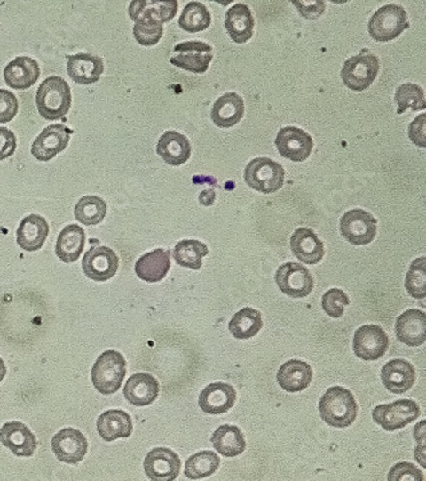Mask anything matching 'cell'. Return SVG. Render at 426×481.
Wrapping results in <instances>:
<instances>
[{"mask_svg":"<svg viewBox=\"0 0 426 481\" xmlns=\"http://www.w3.org/2000/svg\"><path fill=\"white\" fill-rule=\"evenodd\" d=\"M275 283L283 294L296 300L307 297L314 289V279L309 269L295 262L284 263L278 269Z\"/></svg>","mask_w":426,"mask_h":481,"instance_id":"cell-10","label":"cell"},{"mask_svg":"<svg viewBox=\"0 0 426 481\" xmlns=\"http://www.w3.org/2000/svg\"><path fill=\"white\" fill-rule=\"evenodd\" d=\"M164 34L163 23L141 20L133 26V36L142 46H153L159 43Z\"/></svg>","mask_w":426,"mask_h":481,"instance_id":"cell-42","label":"cell"},{"mask_svg":"<svg viewBox=\"0 0 426 481\" xmlns=\"http://www.w3.org/2000/svg\"><path fill=\"white\" fill-rule=\"evenodd\" d=\"M275 147L282 157L298 164L310 157L314 148V140L304 130L295 126H287L278 132Z\"/></svg>","mask_w":426,"mask_h":481,"instance_id":"cell-14","label":"cell"},{"mask_svg":"<svg viewBox=\"0 0 426 481\" xmlns=\"http://www.w3.org/2000/svg\"><path fill=\"white\" fill-rule=\"evenodd\" d=\"M16 135L7 127H0V161L12 157L16 152Z\"/></svg>","mask_w":426,"mask_h":481,"instance_id":"cell-47","label":"cell"},{"mask_svg":"<svg viewBox=\"0 0 426 481\" xmlns=\"http://www.w3.org/2000/svg\"><path fill=\"white\" fill-rule=\"evenodd\" d=\"M286 171L266 157L252 159L245 168V181L251 189L263 194L275 193L283 187Z\"/></svg>","mask_w":426,"mask_h":481,"instance_id":"cell-6","label":"cell"},{"mask_svg":"<svg viewBox=\"0 0 426 481\" xmlns=\"http://www.w3.org/2000/svg\"><path fill=\"white\" fill-rule=\"evenodd\" d=\"M210 23V12L200 2L188 3L178 20L179 28L193 34L207 30Z\"/></svg>","mask_w":426,"mask_h":481,"instance_id":"cell-39","label":"cell"},{"mask_svg":"<svg viewBox=\"0 0 426 481\" xmlns=\"http://www.w3.org/2000/svg\"><path fill=\"white\" fill-rule=\"evenodd\" d=\"M85 240V231L81 226H66L58 236L55 254L65 263L76 262L83 254Z\"/></svg>","mask_w":426,"mask_h":481,"instance_id":"cell-33","label":"cell"},{"mask_svg":"<svg viewBox=\"0 0 426 481\" xmlns=\"http://www.w3.org/2000/svg\"><path fill=\"white\" fill-rule=\"evenodd\" d=\"M350 298L341 289H329L321 298L324 312L332 318H341L344 314V307L349 306Z\"/></svg>","mask_w":426,"mask_h":481,"instance_id":"cell-43","label":"cell"},{"mask_svg":"<svg viewBox=\"0 0 426 481\" xmlns=\"http://www.w3.org/2000/svg\"><path fill=\"white\" fill-rule=\"evenodd\" d=\"M72 132H74L65 124H51V126L45 127L42 134L35 139L31 153L37 161H51L68 147Z\"/></svg>","mask_w":426,"mask_h":481,"instance_id":"cell-15","label":"cell"},{"mask_svg":"<svg viewBox=\"0 0 426 481\" xmlns=\"http://www.w3.org/2000/svg\"><path fill=\"white\" fill-rule=\"evenodd\" d=\"M49 236V225L40 214H30L20 222L17 228V245L23 251H39L45 245Z\"/></svg>","mask_w":426,"mask_h":481,"instance_id":"cell-28","label":"cell"},{"mask_svg":"<svg viewBox=\"0 0 426 481\" xmlns=\"http://www.w3.org/2000/svg\"><path fill=\"white\" fill-rule=\"evenodd\" d=\"M5 84L14 90H28L35 85L40 77V66L30 57H17L5 66Z\"/></svg>","mask_w":426,"mask_h":481,"instance_id":"cell-23","label":"cell"},{"mask_svg":"<svg viewBox=\"0 0 426 481\" xmlns=\"http://www.w3.org/2000/svg\"><path fill=\"white\" fill-rule=\"evenodd\" d=\"M341 236L352 245H367L378 233V220L364 210H351L339 221Z\"/></svg>","mask_w":426,"mask_h":481,"instance_id":"cell-7","label":"cell"},{"mask_svg":"<svg viewBox=\"0 0 426 481\" xmlns=\"http://www.w3.org/2000/svg\"><path fill=\"white\" fill-rule=\"evenodd\" d=\"M381 62L379 58L372 53H364L353 56L344 62L341 71L342 81L352 92H364L373 85L378 77Z\"/></svg>","mask_w":426,"mask_h":481,"instance_id":"cell-5","label":"cell"},{"mask_svg":"<svg viewBox=\"0 0 426 481\" xmlns=\"http://www.w3.org/2000/svg\"><path fill=\"white\" fill-rule=\"evenodd\" d=\"M228 329H230L231 334L239 341H248V339L254 338L263 329L262 314L250 307L240 309L232 317Z\"/></svg>","mask_w":426,"mask_h":481,"instance_id":"cell-35","label":"cell"},{"mask_svg":"<svg viewBox=\"0 0 426 481\" xmlns=\"http://www.w3.org/2000/svg\"><path fill=\"white\" fill-rule=\"evenodd\" d=\"M352 347L362 361H378L387 353L390 338L378 325H364L356 330Z\"/></svg>","mask_w":426,"mask_h":481,"instance_id":"cell-9","label":"cell"},{"mask_svg":"<svg viewBox=\"0 0 426 481\" xmlns=\"http://www.w3.org/2000/svg\"><path fill=\"white\" fill-rule=\"evenodd\" d=\"M396 334L408 347H420L426 341V315L422 309H408L396 321Z\"/></svg>","mask_w":426,"mask_h":481,"instance_id":"cell-21","label":"cell"},{"mask_svg":"<svg viewBox=\"0 0 426 481\" xmlns=\"http://www.w3.org/2000/svg\"><path fill=\"white\" fill-rule=\"evenodd\" d=\"M156 153L170 166H182L191 157V144L186 136L167 132L159 139Z\"/></svg>","mask_w":426,"mask_h":481,"instance_id":"cell-31","label":"cell"},{"mask_svg":"<svg viewBox=\"0 0 426 481\" xmlns=\"http://www.w3.org/2000/svg\"><path fill=\"white\" fill-rule=\"evenodd\" d=\"M72 106V92L67 81L51 76L43 81L36 92V107L44 120L57 121L65 117Z\"/></svg>","mask_w":426,"mask_h":481,"instance_id":"cell-2","label":"cell"},{"mask_svg":"<svg viewBox=\"0 0 426 481\" xmlns=\"http://www.w3.org/2000/svg\"><path fill=\"white\" fill-rule=\"evenodd\" d=\"M176 57L170 58V63L176 68L193 74H204L213 60V48L207 43H181L175 48Z\"/></svg>","mask_w":426,"mask_h":481,"instance_id":"cell-16","label":"cell"},{"mask_svg":"<svg viewBox=\"0 0 426 481\" xmlns=\"http://www.w3.org/2000/svg\"><path fill=\"white\" fill-rule=\"evenodd\" d=\"M118 268H120V258L108 246H92L83 256V274L90 280L99 281V283L108 281L117 274Z\"/></svg>","mask_w":426,"mask_h":481,"instance_id":"cell-11","label":"cell"},{"mask_svg":"<svg viewBox=\"0 0 426 481\" xmlns=\"http://www.w3.org/2000/svg\"><path fill=\"white\" fill-rule=\"evenodd\" d=\"M410 28L407 13L401 5L388 4L379 8L370 19V36L378 43H388L401 36Z\"/></svg>","mask_w":426,"mask_h":481,"instance_id":"cell-4","label":"cell"},{"mask_svg":"<svg viewBox=\"0 0 426 481\" xmlns=\"http://www.w3.org/2000/svg\"><path fill=\"white\" fill-rule=\"evenodd\" d=\"M220 466V459L213 451H201L193 454L186 461L185 475L190 480H201L216 474Z\"/></svg>","mask_w":426,"mask_h":481,"instance_id":"cell-37","label":"cell"},{"mask_svg":"<svg viewBox=\"0 0 426 481\" xmlns=\"http://www.w3.org/2000/svg\"><path fill=\"white\" fill-rule=\"evenodd\" d=\"M178 2L176 0H133L130 3L129 14L132 21L149 20L161 23L175 19Z\"/></svg>","mask_w":426,"mask_h":481,"instance_id":"cell-18","label":"cell"},{"mask_svg":"<svg viewBox=\"0 0 426 481\" xmlns=\"http://www.w3.org/2000/svg\"><path fill=\"white\" fill-rule=\"evenodd\" d=\"M383 385L393 394H404L414 387L416 381L415 367L406 359H392L382 369Z\"/></svg>","mask_w":426,"mask_h":481,"instance_id":"cell-19","label":"cell"},{"mask_svg":"<svg viewBox=\"0 0 426 481\" xmlns=\"http://www.w3.org/2000/svg\"><path fill=\"white\" fill-rule=\"evenodd\" d=\"M208 254V246L193 239L182 240L173 249L176 262L182 268L195 269V271L201 269L202 258Z\"/></svg>","mask_w":426,"mask_h":481,"instance_id":"cell-36","label":"cell"},{"mask_svg":"<svg viewBox=\"0 0 426 481\" xmlns=\"http://www.w3.org/2000/svg\"><path fill=\"white\" fill-rule=\"evenodd\" d=\"M68 76L80 85L98 83L104 72V60L90 53H78L68 57L67 62Z\"/></svg>","mask_w":426,"mask_h":481,"instance_id":"cell-24","label":"cell"},{"mask_svg":"<svg viewBox=\"0 0 426 481\" xmlns=\"http://www.w3.org/2000/svg\"><path fill=\"white\" fill-rule=\"evenodd\" d=\"M75 217L78 222L86 226L100 224L106 216V203L100 196H86L77 202Z\"/></svg>","mask_w":426,"mask_h":481,"instance_id":"cell-38","label":"cell"},{"mask_svg":"<svg viewBox=\"0 0 426 481\" xmlns=\"http://www.w3.org/2000/svg\"><path fill=\"white\" fill-rule=\"evenodd\" d=\"M88 439L74 428H66L51 439V449L60 462L77 465L88 453Z\"/></svg>","mask_w":426,"mask_h":481,"instance_id":"cell-13","label":"cell"},{"mask_svg":"<svg viewBox=\"0 0 426 481\" xmlns=\"http://www.w3.org/2000/svg\"><path fill=\"white\" fill-rule=\"evenodd\" d=\"M394 101L398 106V109H397L398 115H402L408 108L413 111H424L426 107L424 89L416 84H404L396 90Z\"/></svg>","mask_w":426,"mask_h":481,"instance_id":"cell-40","label":"cell"},{"mask_svg":"<svg viewBox=\"0 0 426 481\" xmlns=\"http://www.w3.org/2000/svg\"><path fill=\"white\" fill-rule=\"evenodd\" d=\"M425 118V113L417 116L415 121L408 127V136H410L411 140H413V143H415L417 147H426Z\"/></svg>","mask_w":426,"mask_h":481,"instance_id":"cell-48","label":"cell"},{"mask_svg":"<svg viewBox=\"0 0 426 481\" xmlns=\"http://www.w3.org/2000/svg\"><path fill=\"white\" fill-rule=\"evenodd\" d=\"M213 447L225 457H237L246 449V439L240 428L234 425H222L211 437Z\"/></svg>","mask_w":426,"mask_h":481,"instance_id":"cell-34","label":"cell"},{"mask_svg":"<svg viewBox=\"0 0 426 481\" xmlns=\"http://www.w3.org/2000/svg\"><path fill=\"white\" fill-rule=\"evenodd\" d=\"M181 459L172 449L154 448L146 454L144 470L152 481H175L181 472Z\"/></svg>","mask_w":426,"mask_h":481,"instance_id":"cell-12","label":"cell"},{"mask_svg":"<svg viewBox=\"0 0 426 481\" xmlns=\"http://www.w3.org/2000/svg\"><path fill=\"white\" fill-rule=\"evenodd\" d=\"M236 401V389L227 382H213L208 385L199 397L200 408L209 414L228 413Z\"/></svg>","mask_w":426,"mask_h":481,"instance_id":"cell-20","label":"cell"},{"mask_svg":"<svg viewBox=\"0 0 426 481\" xmlns=\"http://www.w3.org/2000/svg\"><path fill=\"white\" fill-rule=\"evenodd\" d=\"M225 25L232 42L237 44H245L254 35V16L250 8L243 3H237L227 11Z\"/></svg>","mask_w":426,"mask_h":481,"instance_id":"cell-29","label":"cell"},{"mask_svg":"<svg viewBox=\"0 0 426 481\" xmlns=\"http://www.w3.org/2000/svg\"><path fill=\"white\" fill-rule=\"evenodd\" d=\"M301 16L306 20H317L326 11V2L323 0H298L294 2Z\"/></svg>","mask_w":426,"mask_h":481,"instance_id":"cell-46","label":"cell"},{"mask_svg":"<svg viewBox=\"0 0 426 481\" xmlns=\"http://www.w3.org/2000/svg\"><path fill=\"white\" fill-rule=\"evenodd\" d=\"M170 269V251L159 248L138 258L135 272L146 283H159L167 277Z\"/></svg>","mask_w":426,"mask_h":481,"instance_id":"cell-32","label":"cell"},{"mask_svg":"<svg viewBox=\"0 0 426 481\" xmlns=\"http://www.w3.org/2000/svg\"><path fill=\"white\" fill-rule=\"evenodd\" d=\"M277 381L283 390L298 393L309 388L312 381V366L301 359L284 362L277 373Z\"/></svg>","mask_w":426,"mask_h":481,"instance_id":"cell-26","label":"cell"},{"mask_svg":"<svg viewBox=\"0 0 426 481\" xmlns=\"http://www.w3.org/2000/svg\"><path fill=\"white\" fill-rule=\"evenodd\" d=\"M0 442L17 457H33L37 448L36 437L20 421L5 422L2 426Z\"/></svg>","mask_w":426,"mask_h":481,"instance_id":"cell-17","label":"cell"},{"mask_svg":"<svg viewBox=\"0 0 426 481\" xmlns=\"http://www.w3.org/2000/svg\"><path fill=\"white\" fill-rule=\"evenodd\" d=\"M124 398L136 407L153 405L159 396V382L147 373H138L126 381Z\"/></svg>","mask_w":426,"mask_h":481,"instance_id":"cell-22","label":"cell"},{"mask_svg":"<svg viewBox=\"0 0 426 481\" xmlns=\"http://www.w3.org/2000/svg\"><path fill=\"white\" fill-rule=\"evenodd\" d=\"M388 481H425V477L414 463L398 462L388 472Z\"/></svg>","mask_w":426,"mask_h":481,"instance_id":"cell-44","label":"cell"},{"mask_svg":"<svg viewBox=\"0 0 426 481\" xmlns=\"http://www.w3.org/2000/svg\"><path fill=\"white\" fill-rule=\"evenodd\" d=\"M216 199L217 194L214 189L204 190L199 196V202L201 203L202 205H205V207H210V205H213Z\"/></svg>","mask_w":426,"mask_h":481,"instance_id":"cell-49","label":"cell"},{"mask_svg":"<svg viewBox=\"0 0 426 481\" xmlns=\"http://www.w3.org/2000/svg\"><path fill=\"white\" fill-rule=\"evenodd\" d=\"M97 429L101 439L110 443L131 437L133 422L131 416L124 411L109 410L99 416Z\"/></svg>","mask_w":426,"mask_h":481,"instance_id":"cell-30","label":"cell"},{"mask_svg":"<svg viewBox=\"0 0 426 481\" xmlns=\"http://www.w3.org/2000/svg\"><path fill=\"white\" fill-rule=\"evenodd\" d=\"M5 375H7V367H5L4 361L0 358V382L4 381Z\"/></svg>","mask_w":426,"mask_h":481,"instance_id":"cell-50","label":"cell"},{"mask_svg":"<svg viewBox=\"0 0 426 481\" xmlns=\"http://www.w3.org/2000/svg\"><path fill=\"white\" fill-rule=\"evenodd\" d=\"M422 410L415 401L411 399H401L388 405H381L373 410V420L376 424L381 425L385 431L399 430L405 426L416 421L419 419Z\"/></svg>","mask_w":426,"mask_h":481,"instance_id":"cell-8","label":"cell"},{"mask_svg":"<svg viewBox=\"0 0 426 481\" xmlns=\"http://www.w3.org/2000/svg\"><path fill=\"white\" fill-rule=\"evenodd\" d=\"M321 420L333 428H349L355 422L359 405L355 397L346 388L332 387L319 402Z\"/></svg>","mask_w":426,"mask_h":481,"instance_id":"cell-1","label":"cell"},{"mask_svg":"<svg viewBox=\"0 0 426 481\" xmlns=\"http://www.w3.org/2000/svg\"><path fill=\"white\" fill-rule=\"evenodd\" d=\"M245 115V101L237 92H227L214 103L210 117L220 129L236 126Z\"/></svg>","mask_w":426,"mask_h":481,"instance_id":"cell-27","label":"cell"},{"mask_svg":"<svg viewBox=\"0 0 426 481\" xmlns=\"http://www.w3.org/2000/svg\"><path fill=\"white\" fill-rule=\"evenodd\" d=\"M291 251L295 257L306 265H317L323 260L324 245L312 228H297L291 236Z\"/></svg>","mask_w":426,"mask_h":481,"instance_id":"cell-25","label":"cell"},{"mask_svg":"<svg viewBox=\"0 0 426 481\" xmlns=\"http://www.w3.org/2000/svg\"><path fill=\"white\" fill-rule=\"evenodd\" d=\"M19 113V100L10 90L0 89V124L11 123Z\"/></svg>","mask_w":426,"mask_h":481,"instance_id":"cell-45","label":"cell"},{"mask_svg":"<svg viewBox=\"0 0 426 481\" xmlns=\"http://www.w3.org/2000/svg\"><path fill=\"white\" fill-rule=\"evenodd\" d=\"M126 373L123 355L118 350H106L92 366L91 381L99 393L110 396L120 390Z\"/></svg>","mask_w":426,"mask_h":481,"instance_id":"cell-3","label":"cell"},{"mask_svg":"<svg viewBox=\"0 0 426 481\" xmlns=\"http://www.w3.org/2000/svg\"><path fill=\"white\" fill-rule=\"evenodd\" d=\"M406 291L415 300H425L426 297V258H416L411 263L406 275Z\"/></svg>","mask_w":426,"mask_h":481,"instance_id":"cell-41","label":"cell"}]
</instances>
